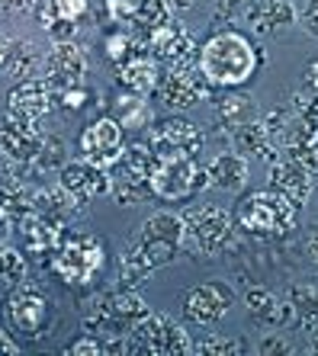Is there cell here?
I'll use <instances>...</instances> for the list:
<instances>
[{
    "instance_id": "obj_21",
    "label": "cell",
    "mask_w": 318,
    "mask_h": 356,
    "mask_svg": "<svg viewBox=\"0 0 318 356\" xmlns=\"http://www.w3.org/2000/svg\"><path fill=\"white\" fill-rule=\"evenodd\" d=\"M35 216V190L23 180H10L0 186V222L7 232H19Z\"/></svg>"
},
{
    "instance_id": "obj_17",
    "label": "cell",
    "mask_w": 318,
    "mask_h": 356,
    "mask_svg": "<svg viewBox=\"0 0 318 356\" xmlns=\"http://www.w3.org/2000/svg\"><path fill=\"white\" fill-rule=\"evenodd\" d=\"M58 183L77 206H87V202H93V199H100L109 193V170H103V167L90 164V161H84V158L67 161V164L61 167Z\"/></svg>"
},
{
    "instance_id": "obj_12",
    "label": "cell",
    "mask_w": 318,
    "mask_h": 356,
    "mask_svg": "<svg viewBox=\"0 0 318 356\" xmlns=\"http://www.w3.org/2000/svg\"><path fill=\"white\" fill-rule=\"evenodd\" d=\"M87 77V55L77 49L74 42H55L51 51L45 55L42 65V81L49 83V90L55 93V99L61 93L81 87Z\"/></svg>"
},
{
    "instance_id": "obj_29",
    "label": "cell",
    "mask_w": 318,
    "mask_h": 356,
    "mask_svg": "<svg viewBox=\"0 0 318 356\" xmlns=\"http://www.w3.org/2000/svg\"><path fill=\"white\" fill-rule=\"evenodd\" d=\"M17 234H23L26 250H33L35 257H49L51 250H55V244L61 241V234H65V228L55 225V222H45V218L33 216Z\"/></svg>"
},
{
    "instance_id": "obj_26",
    "label": "cell",
    "mask_w": 318,
    "mask_h": 356,
    "mask_svg": "<svg viewBox=\"0 0 318 356\" xmlns=\"http://www.w3.org/2000/svg\"><path fill=\"white\" fill-rule=\"evenodd\" d=\"M244 183H248V158L241 154H218L212 164H206V186L241 190Z\"/></svg>"
},
{
    "instance_id": "obj_3",
    "label": "cell",
    "mask_w": 318,
    "mask_h": 356,
    "mask_svg": "<svg viewBox=\"0 0 318 356\" xmlns=\"http://www.w3.org/2000/svg\"><path fill=\"white\" fill-rule=\"evenodd\" d=\"M45 260H49V270L61 282H67V286H87L103 270L106 254H103V244L97 234L65 228L61 241L55 244V250Z\"/></svg>"
},
{
    "instance_id": "obj_51",
    "label": "cell",
    "mask_w": 318,
    "mask_h": 356,
    "mask_svg": "<svg viewBox=\"0 0 318 356\" xmlns=\"http://www.w3.org/2000/svg\"><path fill=\"white\" fill-rule=\"evenodd\" d=\"M251 3H254V0H251ZM251 3H248V7H251Z\"/></svg>"
},
{
    "instance_id": "obj_46",
    "label": "cell",
    "mask_w": 318,
    "mask_h": 356,
    "mask_svg": "<svg viewBox=\"0 0 318 356\" xmlns=\"http://www.w3.org/2000/svg\"><path fill=\"white\" fill-rule=\"evenodd\" d=\"M7 58H10V42H7V35L0 33V67L7 65Z\"/></svg>"
},
{
    "instance_id": "obj_10",
    "label": "cell",
    "mask_w": 318,
    "mask_h": 356,
    "mask_svg": "<svg viewBox=\"0 0 318 356\" xmlns=\"http://www.w3.org/2000/svg\"><path fill=\"white\" fill-rule=\"evenodd\" d=\"M206 186V167L196 158H158L151 170V196L164 202H184Z\"/></svg>"
},
{
    "instance_id": "obj_33",
    "label": "cell",
    "mask_w": 318,
    "mask_h": 356,
    "mask_svg": "<svg viewBox=\"0 0 318 356\" xmlns=\"http://www.w3.org/2000/svg\"><path fill=\"white\" fill-rule=\"evenodd\" d=\"M286 302L293 308V318L299 324H305V327L318 318V286L315 282H309V286H293L289 296H286Z\"/></svg>"
},
{
    "instance_id": "obj_9",
    "label": "cell",
    "mask_w": 318,
    "mask_h": 356,
    "mask_svg": "<svg viewBox=\"0 0 318 356\" xmlns=\"http://www.w3.org/2000/svg\"><path fill=\"white\" fill-rule=\"evenodd\" d=\"M3 315L10 318V327L17 334H23L29 340H39V337H45V331H49V324H51V302L42 286L23 280L19 286H13L7 292Z\"/></svg>"
},
{
    "instance_id": "obj_38",
    "label": "cell",
    "mask_w": 318,
    "mask_h": 356,
    "mask_svg": "<svg viewBox=\"0 0 318 356\" xmlns=\"http://www.w3.org/2000/svg\"><path fill=\"white\" fill-rule=\"evenodd\" d=\"M190 353H200V356H234V353H244V343H241V340L218 337V334H212V337H206L202 343H196Z\"/></svg>"
},
{
    "instance_id": "obj_43",
    "label": "cell",
    "mask_w": 318,
    "mask_h": 356,
    "mask_svg": "<svg viewBox=\"0 0 318 356\" xmlns=\"http://www.w3.org/2000/svg\"><path fill=\"white\" fill-rule=\"evenodd\" d=\"M39 0H0V17H17V13H29L35 10Z\"/></svg>"
},
{
    "instance_id": "obj_24",
    "label": "cell",
    "mask_w": 318,
    "mask_h": 356,
    "mask_svg": "<svg viewBox=\"0 0 318 356\" xmlns=\"http://www.w3.org/2000/svg\"><path fill=\"white\" fill-rule=\"evenodd\" d=\"M244 305H248V312H251V318L257 324H267V327H283V324L293 321V308H289V302H283L280 296H273L270 289H248V296H244Z\"/></svg>"
},
{
    "instance_id": "obj_49",
    "label": "cell",
    "mask_w": 318,
    "mask_h": 356,
    "mask_svg": "<svg viewBox=\"0 0 318 356\" xmlns=\"http://www.w3.org/2000/svg\"><path fill=\"white\" fill-rule=\"evenodd\" d=\"M312 353H318V327L312 331Z\"/></svg>"
},
{
    "instance_id": "obj_18",
    "label": "cell",
    "mask_w": 318,
    "mask_h": 356,
    "mask_svg": "<svg viewBox=\"0 0 318 356\" xmlns=\"http://www.w3.org/2000/svg\"><path fill=\"white\" fill-rule=\"evenodd\" d=\"M51 103H55V93L49 90V83H45L42 77L19 81L17 87L7 93L10 116L19 119V122H29V125H42L45 116L51 113Z\"/></svg>"
},
{
    "instance_id": "obj_28",
    "label": "cell",
    "mask_w": 318,
    "mask_h": 356,
    "mask_svg": "<svg viewBox=\"0 0 318 356\" xmlns=\"http://www.w3.org/2000/svg\"><path fill=\"white\" fill-rule=\"evenodd\" d=\"M234 145H238V154L241 158H260V161H273V141H270L267 129H264V119H251L244 122L241 129H234Z\"/></svg>"
},
{
    "instance_id": "obj_4",
    "label": "cell",
    "mask_w": 318,
    "mask_h": 356,
    "mask_svg": "<svg viewBox=\"0 0 318 356\" xmlns=\"http://www.w3.org/2000/svg\"><path fill=\"white\" fill-rule=\"evenodd\" d=\"M145 315H148V305L142 302V296L122 286V289L103 292L87 305L84 331L93 337H126Z\"/></svg>"
},
{
    "instance_id": "obj_35",
    "label": "cell",
    "mask_w": 318,
    "mask_h": 356,
    "mask_svg": "<svg viewBox=\"0 0 318 356\" xmlns=\"http://www.w3.org/2000/svg\"><path fill=\"white\" fill-rule=\"evenodd\" d=\"M138 51H145L142 49V42L135 39V33L132 29H116V33H109L106 35V58L113 61V65H126L129 58H135V55H138Z\"/></svg>"
},
{
    "instance_id": "obj_20",
    "label": "cell",
    "mask_w": 318,
    "mask_h": 356,
    "mask_svg": "<svg viewBox=\"0 0 318 356\" xmlns=\"http://www.w3.org/2000/svg\"><path fill=\"white\" fill-rule=\"evenodd\" d=\"M234 296L228 286L222 282H202V286H193L184 298V312L190 321L196 324H216L228 315Z\"/></svg>"
},
{
    "instance_id": "obj_40",
    "label": "cell",
    "mask_w": 318,
    "mask_h": 356,
    "mask_svg": "<svg viewBox=\"0 0 318 356\" xmlns=\"http://www.w3.org/2000/svg\"><path fill=\"white\" fill-rule=\"evenodd\" d=\"M257 353L260 356H289L293 353V343L283 340L280 334H264V340L257 343Z\"/></svg>"
},
{
    "instance_id": "obj_50",
    "label": "cell",
    "mask_w": 318,
    "mask_h": 356,
    "mask_svg": "<svg viewBox=\"0 0 318 356\" xmlns=\"http://www.w3.org/2000/svg\"><path fill=\"white\" fill-rule=\"evenodd\" d=\"M3 232H7V228H3V222H0V234H3Z\"/></svg>"
},
{
    "instance_id": "obj_6",
    "label": "cell",
    "mask_w": 318,
    "mask_h": 356,
    "mask_svg": "<svg viewBox=\"0 0 318 356\" xmlns=\"http://www.w3.org/2000/svg\"><path fill=\"white\" fill-rule=\"evenodd\" d=\"M190 334L168 315H145L126 334V353L129 356H184L190 353Z\"/></svg>"
},
{
    "instance_id": "obj_42",
    "label": "cell",
    "mask_w": 318,
    "mask_h": 356,
    "mask_svg": "<svg viewBox=\"0 0 318 356\" xmlns=\"http://www.w3.org/2000/svg\"><path fill=\"white\" fill-rule=\"evenodd\" d=\"M296 17H299L302 29L318 39V0H302L299 10H296Z\"/></svg>"
},
{
    "instance_id": "obj_48",
    "label": "cell",
    "mask_w": 318,
    "mask_h": 356,
    "mask_svg": "<svg viewBox=\"0 0 318 356\" xmlns=\"http://www.w3.org/2000/svg\"><path fill=\"white\" fill-rule=\"evenodd\" d=\"M193 0H170V10H190Z\"/></svg>"
},
{
    "instance_id": "obj_22",
    "label": "cell",
    "mask_w": 318,
    "mask_h": 356,
    "mask_svg": "<svg viewBox=\"0 0 318 356\" xmlns=\"http://www.w3.org/2000/svg\"><path fill=\"white\" fill-rule=\"evenodd\" d=\"M158 81H161V65L151 58L148 51H138L135 58H129L126 65L116 67V83L126 93L145 97V93L158 90Z\"/></svg>"
},
{
    "instance_id": "obj_7",
    "label": "cell",
    "mask_w": 318,
    "mask_h": 356,
    "mask_svg": "<svg viewBox=\"0 0 318 356\" xmlns=\"http://www.w3.org/2000/svg\"><path fill=\"white\" fill-rule=\"evenodd\" d=\"M154 151L148 145H126L119 161L109 167V193L116 202L132 206L151 196V170H154Z\"/></svg>"
},
{
    "instance_id": "obj_30",
    "label": "cell",
    "mask_w": 318,
    "mask_h": 356,
    "mask_svg": "<svg viewBox=\"0 0 318 356\" xmlns=\"http://www.w3.org/2000/svg\"><path fill=\"white\" fill-rule=\"evenodd\" d=\"M170 13H174V10H170L168 0H142V3H138V13H135V19L129 23V29L135 33V39L142 42V49L154 29L170 23Z\"/></svg>"
},
{
    "instance_id": "obj_23",
    "label": "cell",
    "mask_w": 318,
    "mask_h": 356,
    "mask_svg": "<svg viewBox=\"0 0 318 356\" xmlns=\"http://www.w3.org/2000/svg\"><path fill=\"white\" fill-rule=\"evenodd\" d=\"M270 183H273L276 193H283V196H289L293 202L302 206V202L312 196L315 177H312L299 161L286 158V161H273V167H270Z\"/></svg>"
},
{
    "instance_id": "obj_47",
    "label": "cell",
    "mask_w": 318,
    "mask_h": 356,
    "mask_svg": "<svg viewBox=\"0 0 318 356\" xmlns=\"http://www.w3.org/2000/svg\"><path fill=\"white\" fill-rule=\"evenodd\" d=\"M309 254H312V264H315V270H318V234L309 241Z\"/></svg>"
},
{
    "instance_id": "obj_34",
    "label": "cell",
    "mask_w": 318,
    "mask_h": 356,
    "mask_svg": "<svg viewBox=\"0 0 318 356\" xmlns=\"http://www.w3.org/2000/svg\"><path fill=\"white\" fill-rule=\"evenodd\" d=\"M26 280V257L17 248L0 241V292H10Z\"/></svg>"
},
{
    "instance_id": "obj_39",
    "label": "cell",
    "mask_w": 318,
    "mask_h": 356,
    "mask_svg": "<svg viewBox=\"0 0 318 356\" xmlns=\"http://www.w3.org/2000/svg\"><path fill=\"white\" fill-rule=\"evenodd\" d=\"M106 13L113 23L119 26H129L138 13V0H106Z\"/></svg>"
},
{
    "instance_id": "obj_27",
    "label": "cell",
    "mask_w": 318,
    "mask_h": 356,
    "mask_svg": "<svg viewBox=\"0 0 318 356\" xmlns=\"http://www.w3.org/2000/svg\"><path fill=\"white\" fill-rule=\"evenodd\" d=\"M77 202L67 196L65 190L58 186H42V190H35V216L45 218V222H55L61 228H67V218L74 216Z\"/></svg>"
},
{
    "instance_id": "obj_2",
    "label": "cell",
    "mask_w": 318,
    "mask_h": 356,
    "mask_svg": "<svg viewBox=\"0 0 318 356\" xmlns=\"http://www.w3.org/2000/svg\"><path fill=\"white\" fill-rule=\"evenodd\" d=\"M260 49L251 39L238 29H218L209 39L200 45V55H196V67H200L206 81L212 87H225L234 90L248 83L260 67Z\"/></svg>"
},
{
    "instance_id": "obj_16",
    "label": "cell",
    "mask_w": 318,
    "mask_h": 356,
    "mask_svg": "<svg viewBox=\"0 0 318 356\" xmlns=\"http://www.w3.org/2000/svg\"><path fill=\"white\" fill-rule=\"evenodd\" d=\"M45 145V132L42 125H29L19 122L13 116H3L0 122V154L17 167H33L39 151Z\"/></svg>"
},
{
    "instance_id": "obj_25",
    "label": "cell",
    "mask_w": 318,
    "mask_h": 356,
    "mask_svg": "<svg viewBox=\"0 0 318 356\" xmlns=\"http://www.w3.org/2000/svg\"><path fill=\"white\" fill-rule=\"evenodd\" d=\"M244 17L257 33H283L286 26H293L296 7L289 0H254L244 10Z\"/></svg>"
},
{
    "instance_id": "obj_44",
    "label": "cell",
    "mask_w": 318,
    "mask_h": 356,
    "mask_svg": "<svg viewBox=\"0 0 318 356\" xmlns=\"http://www.w3.org/2000/svg\"><path fill=\"white\" fill-rule=\"evenodd\" d=\"M0 356H19V343L0 327Z\"/></svg>"
},
{
    "instance_id": "obj_41",
    "label": "cell",
    "mask_w": 318,
    "mask_h": 356,
    "mask_svg": "<svg viewBox=\"0 0 318 356\" xmlns=\"http://www.w3.org/2000/svg\"><path fill=\"white\" fill-rule=\"evenodd\" d=\"M65 353L67 356H103V340L93 337V334H84V337L74 340V343H71Z\"/></svg>"
},
{
    "instance_id": "obj_5",
    "label": "cell",
    "mask_w": 318,
    "mask_h": 356,
    "mask_svg": "<svg viewBox=\"0 0 318 356\" xmlns=\"http://www.w3.org/2000/svg\"><path fill=\"white\" fill-rule=\"evenodd\" d=\"M299 202H293L289 196L276 190H260L241 202L238 209V218L234 225L248 234H264V238H276V234L293 232L296 222H299Z\"/></svg>"
},
{
    "instance_id": "obj_14",
    "label": "cell",
    "mask_w": 318,
    "mask_h": 356,
    "mask_svg": "<svg viewBox=\"0 0 318 356\" xmlns=\"http://www.w3.org/2000/svg\"><path fill=\"white\" fill-rule=\"evenodd\" d=\"M145 51L164 67H190V65H196L200 45H196V39L186 33L184 26L170 19V23H164L161 29H154L148 35Z\"/></svg>"
},
{
    "instance_id": "obj_32",
    "label": "cell",
    "mask_w": 318,
    "mask_h": 356,
    "mask_svg": "<svg viewBox=\"0 0 318 356\" xmlns=\"http://www.w3.org/2000/svg\"><path fill=\"white\" fill-rule=\"evenodd\" d=\"M216 116H218V122L225 125V129H241L244 122H251L254 119V106H251V97H244V93H238V90H228V93H222L218 97V103H216Z\"/></svg>"
},
{
    "instance_id": "obj_45",
    "label": "cell",
    "mask_w": 318,
    "mask_h": 356,
    "mask_svg": "<svg viewBox=\"0 0 318 356\" xmlns=\"http://www.w3.org/2000/svg\"><path fill=\"white\" fill-rule=\"evenodd\" d=\"M305 87L312 90V97H318V61H312V65L305 67Z\"/></svg>"
},
{
    "instance_id": "obj_37",
    "label": "cell",
    "mask_w": 318,
    "mask_h": 356,
    "mask_svg": "<svg viewBox=\"0 0 318 356\" xmlns=\"http://www.w3.org/2000/svg\"><path fill=\"white\" fill-rule=\"evenodd\" d=\"M67 161H65V141L61 138H49L45 135V145H42V151H39V158H35V170L39 174H51V170H58V167H65Z\"/></svg>"
},
{
    "instance_id": "obj_15",
    "label": "cell",
    "mask_w": 318,
    "mask_h": 356,
    "mask_svg": "<svg viewBox=\"0 0 318 356\" xmlns=\"http://www.w3.org/2000/svg\"><path fill=\"white\" fill-rule=\"evenodd\" d=\"M122 148H126V138H122L119 119L100 116L97 122L87 125L84 135H81V158L103 167V170H109V167L116 164Z\"/></svg>"
},
{
    "instance_id": "obj_31",
    "label": "cell",
    "mask_w": 318,
    "mask_h": 356,
    "mask_svg": "<svg viewBox=\"0 0 318 356\" xmlns=\"http://www.w3.org/2000/svg\"><path fill=\"white\" fill-rule=\"evenodd\" d=\"M45 58H42V51L35 49L29 39H17V42H10V58H7V67H10V74L19 77V81H33L39 71H42Z\"/></svg>"
},
{
    "instance_id": "obj_8",
    "label": "cell",
    "mask_w": 318,
    "mask_h": 356,
    "mask_svg": "<svg viewBox=\"0 0 318 356\" xmlns=\"http://www.w3.org/2000/svg\"><path fill=\"white\" fill-rule=\"evenodd\" d=\"M184 244L202 257H216L234 244V218L222 206H196L184 212Z\"/></svg>"
},
{
    "instance_id": "obj_13",
    "label": "cell",
    "mask_w": 318,
    "mask_h": 356,
    "mask_svg": "<svg viewBox=\"0 0 318 356\" xmlns=\"http://www.w3.org/2000/svg\"><path fill=\"white\" fill-rule=\"evenodd\" d=\"M161 97V103L170 109H190L196 106V103H202V99L212 93V83L206 81V74H202L196 65L190 67H168V71H161V81H158V90H154Z\"/></svg>"
},
{
    "instance_id": "obj_11",
    "label": "cell",
    "mask_w": 318,
    "mask_h": 356,
    "mask_svg": "<svg viewBox=\"0 0 318 356\" xmlns=\"http://www.w3.org/2000/svg\"><path fill=\"white\" fill-rule=\"evenodd\" d=\"M202 145H206V135L190 119H161L148 132V148L154 151V158H196Z\"/></svg>"
},
{
    "instance_id": "obj_19",
    "label": "cell",
    "mask_w": 318,
    "mask_h": 356,
    "mask_svg": "<svg viewBox=\"0 0 318 356\" xmlns=\"http://www.w3.org/2000/svg\"><path fill=\"white\" fill-rule=\"evenodd\" d=\"M90 10V0H39L35 17L55 42H71L77 33V19Z\"/></svg>"
},
{
    "instance_id": "obj_1",
    "label": "cell",
    "mask_w": 318,
    "mask_h": 356,
    "mask_svg": "<svg viewBox=\"0 0 318 356\" xmlns=\"http://www.w3.org/2000/svg\"><path fill=\"white\" fill-rule=\"evenodd\" d=\"M184 216L177 212H154L142 222V228L129 238L122 260H119V282L135 289L154 270L168 266L184 250Z\"/></svg>"
},
{
    "instance_id": "obj_36",
    "label": "cell",
    "mask_w": 318,
    "mask_h": 356,
    "mask_svg": "<svg viewBox=\"0 0 318 356\" xmlns=\"http://www.w3.org/2000/svg\"><path fill=\"white\" fill-rule=\"evenodd\" d=\"M148 122V106H145V97L138 93H122L119 97V125L122 129H138V125Z\"/></svg>"
}]
</instances>
